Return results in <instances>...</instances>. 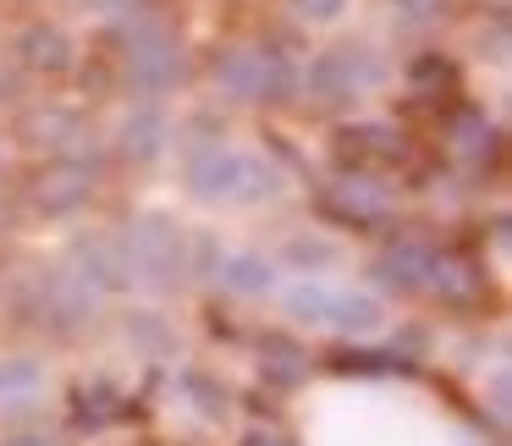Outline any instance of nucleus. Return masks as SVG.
<instances>
[{"label": "nucleus", "mask_w": 512, "mask_h": 446, "mask_svg": "<svg viewBox=\"0 0 512 446\" xmlns=\"http://www.w3.org/2000/svg\"><path fill=\"white\" fill-rule=\"evenodd\" d=\"M127 342L144 358H171L177 353V325L155 309H138V314H127Z\"/></svg>", "instance_id": "nucleus-19"}, {"label": "nucleus", "mask_w": 512, "mask_h": 446, "mask_svg": "<svg viewBox=\"0 0 512 446\" xmlns=\"http://www.w3.org/2000/svg\"><path fill=\"white\" fill-rule=\"evenodd\" d=\"M210 83L221 89V100H237V105H281L298 94V67L281 50L232 45L210 61Z\"/></svg>", "instance_id": "nucleus-3"}, {"label": "nucleus", "mask_w": 512, "mask_h": 446, "mask_svg": "<svg viewBox=\"0 0 512 446\" xmlns=\"http://www.w3.org/2000/svg\"><path fill=\"white\" fill-rule=\"evenodd\" d=\"M331 336H347V342H375V336L391 331V303L380 298L375 287H347L336 281V298H331Z\"/></svg>", "instance_id": "nucleus-6"}, {"label": "nucleus", "mask_w": 512, "mask_h": 446, "mask_svg": "<svg viewBox=\"0 0 512 446\" xmlns=\"http://www.w3.org/2000/svg\"><path fill=\"white\" fill-rule=\"evenodd\" d=\"M452 138H457V149H463V155H479V149H490V122L479 111H463L452 122Z\"/></svg>", "instance_id": "nucleus-23"}, {"label": "nucleus", "mask_w": 512, "mask_h": 446, "mask_svg": "<svg viewBox=\"0 0 512 446\" xmlns=\"http://www.w3.org/2000/svg\"><path fill=\"white\" fill-rule=\"evenodd\" d=\"M210 276L232 298H270V292H281V265L270 254H259V248H221Z\"/></svg>", "instance_id": "nucleus-8"}, {"label": "nucleus", "mask_w": 512, "mask_h": 446, "mask_svg": "<svg viewBox=\"0 0 512 446\" xmlns=\"http://www.w3.org/2000/svg\"><path fill=\"white\" fill-rule=\"evenodd\" d=\"M0 446H61L56 435H45V430H17V435H6Z\"/></svg>", "instance_id": "nucleus-26"}, {"label": "nucleus", "mask_w": 512, "mask_h": 446, "mask_svg": "<svg viewBox=\"0 0 512 446\" xmlns=\"http://www.w3.org/2000/svg\"><path fill=\"white\" fill-rule=\"evenodd\" d=\"M56 391V369L39 353H0V413H34Z\"/></svg>", "instance_id": "nucleus-10"}, {"label": "nucleus", "mask_w": 512, "mask_h": 446, "mask_svg": "<svg viewBox=\"0 0 512 446\" xmlns=\"http://www.w3.org/2000/svg\"><path fill=\"white\" fill-rule=\"evenodd\" d=\"M287 6H292V17L309 23V28H336L353 12V0H287Z\"/></svg>", "instance_id": "nucleus-22"}, {"label": "nucleus", "mask_w": 512, "mask_h": 446, "mask_svg": "<svg viewBox=\"0 0 512 446\" xmlns=\"http://www.w3.org/2000/svg\"><path fill=\"white\" fill-rule=\"evenodd\" d=\"M331 298H336V281L325 276H298L281 287V314L303 331H325L331 325Z\"/></svg>", "instance_id": "nucleus-15"}, {"label": "nucleus", "mask_w": 512, "mask_h": 446, "mask_svg": "<svg viewBox=\"0 0 512 446\" xmlns=\"http://www.w3.org/2000/svg\"><path fill=\"white\" fill-rule=\"evenodd\" d=\"M424 287L441 292L446 303H468V298H479L485 276H479L468 259H457V254H430V276H424Z\"/></svg>", "instance_id": "nucleus-17"}, {"label": "nucleus", "mask_w": 512, "mask_h": 446, "mask_svg": "<svg viewBox=\"0 0 512 446\" xmlns=\"http://www.w3.org/2000/svg\"><path fill=\"white\" fill-rule=\"evenodd\" d=\"M342 138H347V144H358V155H364V160H391L402 149V138L391 133L386 122H358V127H347Z\"/></svg>", "instance_id": "nucleus-21"}, {"label": "nucleus", "mask_w": 512, "mask_h": 446, "mask_svg": "<svg viewBox=\"0 0 512 446\" xmlns=\"http://www.w3.org/2000/svg\"><path fill=\"white\" fill-rule=\"evenodd\" d=\"M122 259H127V276L133 287H149V292H171L193 276V248H188V232H182L171 215H138L133 226L122 232Z\"/></svg>", "instance_id": "nucleus-2"}, {"label": "nucleus", "mask_w": 512, "mask_h": 446, "mask_svg": "<svg viewBox=\"0 0 512 446\" xmlns=\"http://www.w3.org/2000/svg\"><path fill=\"white\" fill-rule=\"evenodd\" d=\"M182 182L210 210H259L287 193V171L265 149H243L226 138H204L182 155Z\"/></svg>", "instance_id": "nucleus-1"}, {"label": "nucleus", "mask_w": 512, "mask_h": 446, "mask_svg": "<svg viewBox=\"0 0 512 446\" xmlns=\"http://www.w3.org/2000/svg\"><path fill=\"white\" fill-rule=\"evenodd\" d=\"M391 12H397L402 23L424 28V23H435V17L446 12V0H391Z\"/></svg>", "instance_id": "nucleus-25"}, {"label": "nucleus", "mask_w": 512, "mask_h": 446, "mask_svg": "<svg viewBox=\"0 0 512 446\" xmlns=\"http://www.w3.org/2000/svg\"><path fill=\"white\" fill-rule=\"evenodd\" d=\"M0 182H6V160H0Z\"/></svg>", "instance_id": "nucleus-28"}, {"label": "nucleus", "mask_w": 512, "mask_h": 446, "mask_svg": "<svg viewBox=\"0 0 512 446\" xmlns=\"http://www.w3.org/2000/svg\"><path fill=\"white\" fill-rule=\"evenodd\" d=\"M12 50H17V61H23L28 72H45V78L67 72L72 56H78V45H72V34L61 23H28Z\"/></svg>", "instance_id": "nucleus-14"}, {"label": "nucleus", "mask_w": 512, "mask_h": 446, "mask_svg": "<svg viewBox=\"0 0 512 446\" xmlns=\"http://www.w3.org/2000/svg\"><path fill=\"white\" fill-rule=\"evenodd\" d=\"M177 397L188 402V413L199 424H226L232 419V397H226L221 380H210L204 369H182L177 375Z\"/></svg>", "instance_id": "nucleus-16"}, {"label": "nucleus", "mask_w": 512, "mask_h": 446, "mask_svg": "<svg viewBox=\"0 0 512 446\" xmlns=\"http://www.w3.org/2000/svg\"><path fill=\"white\" fill-rule=\"evenodd\" d=\"M380 83V61L369 50H325L309 67H298V89L314 105H347Z\"/></svg>", "instance_id": "nucleus-5"}, {"label": "nucleus", "mask_w": 512, "mask_h": 446, "mask_svg": "<svg viewBox=\"0 0 512 446\" xmlns=\"http://www.w3.org/2000/svg\"><path fill=\"white\" fill-rule=\"evenodd\" d=\"M375 276H380V287L413 292V287H424V276H430V254H424L419 243H397V248H386V254L375 259Z\"/></svg>", "instance_id": "nucleus-18"}, {"label": "nucleus", "mask_w": 512, "mask_h": 446, "mask_svg": "<svg viewBox=\"0 0 512 446\" xmlns=\"http://www.w3.org/2000/svg\"><path fill=\"white\" fill-rule=\"evenodd\" d=\"M67 270L94 292V298H111V292H127V287H133V276H127V259H122V243H111V237H78V243H72Z\"/></svg>", "instance_id": "nucleus-11"}, {"label": "nucleus", "mask_w": 512, "mask_h": 446, "mask_svg": "<svg viewBox=\"0 0 512 446\" xmlns=\"http://www.w3.org/2000/svg\"><path fill=\"white\" fill-rule=\"evenodd\" d=\"M17 144L39 149V155H61L72 160V149L83 144V116L67 111V105H28L23 116H17Z\"/></svg>", "instance_id": "nucleus-9"}, {"label": "nucleus", "mask_w": 512, "mask_h": 446, "mask_svg": "<svg viewBox=\"0 0 512 446\" xmlns=\"http://www.w3.org/2000/svg\"><path fill=\"white\" fill-rule=\"evenodd\" d=\"M248 446H287L281 435H270V430H259V435H248Z\"/></svg>", "instance_id": "nucleus-27"}, {"label": "nucleus", "mask_w": 512, "mask_h": 446, "mask_svg": "<svg viewBox=\"0 0 512 446\" xmlns=\"http://www.w3.org/2000/svg\"><path fill=\"white\" fill-rule=\"evenodd\" d=\"M100 23H138L144 17V0H83Z\"/></svg>", "instance_id": "nucleus-24"}, {"label": "nucleus", "mask_w": 512, "mask_h": 446, "mask_svg": "<svg viewBox=\"0 0 512 446\" xmlns=\"http://www.w3.org/2000/svg\"><path fill=\"white\" fill-rule=\"evenodd\" d=\"M320 204L336 215V221H347V226H375V221L391 215V188L375 182V177H364V171H347V177L325 182Z\"/></svg>", "instance_id": "nucleus-7"}, {"label": "nucleus", "mask_w": 512, "mask_h": 446, "mask_svg": "<svg viewBox=\"0 0 512 446\" xmlns=\"http://www.w3.org/2000/svg\"><path fill=\"white\" fill-rule=\"evenodd\" d=\"M336 259H342V248H336L331 237H303V232H298L287 248H281L276 265H287L292 276H325V270H331Z\"/></svg>", "instance_id": "nucleus-20"}, {"label": "nucleus", "mask_w": 512, "mask_h": 446, "mask_svg": "<svg viewBox=\"0 0 512 446\" xmlns=\"http://www.w3.org/2000/svg\"><path fill=\"white\" fill-rule=\"evenodd\" d=\"M122 67H127V83L138 94H171L182 78H188V56H182L177 34L160 23H127V50H122Z\"/></svg>", "instance_id": "nucleus-4"}, {"label": "nucleus", "mask_w": 512, "mask_h": 446, "mask_svg": "<svg viewBox=\"0 0 512 446\" xmlns=\"http://www.w3.org/2000/svg\"><path fill=\"white\" fill-rule=\"evenodd\" d=\"M171 138H177V127H171L166 105H133V111L122 116V127H116V149H122V160H133V166H155L171 149Z\"/></svg>", "instance_id": "nucleus-12"}, {"label": "nucleus", "mask_w": 512, "mask_h": 446, "mask_svg": "<svg viewBox=\"0 0 512 446\" xmlns=\"http://www.w3.org/2000/svg\"><path fill=\"white\" fill-rule=\"evenodd\" d=\"M89 199H94V171L83 166V160H56V166H45V177H39V188H34V204L45 215H72Z\"/></svg>", "instance_id": "nucleus-13"}]
</instances>
